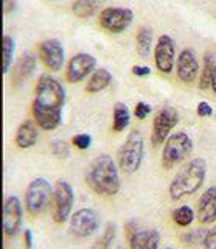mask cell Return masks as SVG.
<instances>
[{
	"label": "cell",
	"mask_w": 216,
	"mask_h": 249,
	"mask_svg": "<svg viewBox=\"0 0 216 249\" xmlns=\"http://www.w3.org/2000/svg\"><path fill=\"white\" fill-rule=\"evenodd\" d=\"M151 112V106L143 103V101H138V103L135 105V109H134V114L138 120H145L146 117H148V114Z\"/></svg>",
	"instance_id": "obj_31"
},
{
	"label": "cell",
	"mask_w": 216,
	"mask_h": 249,
	"mask_svg": "<svg viewBox=\"0 0 216 249\" xmlns=\"http://www.w3.org/2000/svg\"><path fill=\"white\" fill-rule=\"evenodd\" d=\"M86 182L100 196H114L120 192L118 168L109 154H101L94 159L86 171Z\"/></svg>",
	"instance_id": "obj_2"
},
{
	"label": "cell",
	"mask_w": 216,
	"mask_h": 249,
	"mask_svg": "<svg viewBox=\"0 0 216 249\" xmlns=\"http://www.w3.org/2000/svg\"><path fill=\"white\" fill-rule=\"evenodd\" d=\"M160 233L156 229H138L129 238L131 249H159Z\"/></svg>",
	"instance_id": "obj_18"
},
{
	"label": "cell",
	"mask_w": 216,
	"mask_h": 249,
	"mask_svg": "<svg viewBox=\"0 0 216 249\" xmlns=\"http://www.w3.org/2000/svg\"><path fill=\"white\" fill-rule=\"evenodd\" d=\"M205 235H207V229L199 228V229H193V231H190V232H187V233H183V235L181 237V240H182V243H183V245L196 246V245L204 243Z\"/></svg>",
	"instance_id": "obj_27"
},
{
	"label": "cell",
	"mask_w": 216,
	"mask_h": 249,
	"mask_svg": "<svg viewBox=\"0 0 216 249\" xmlns=\"http://www.w3.org/2000/svg\"><path fill=\"white\" fill-rule=\"evenodd\" d=\"M174 54H176V44L171 36L162 35L156 44L154 50V61L156 67L160 73H171L174 67Z\"/></svg>",
	"instance_id": "obj_13"
},
{
	"label": "cell",
	"mask_w": 216,
	"mask_h": 249,
	"mask_svg": "<svg viewBox=\"0 0 216 249\" xmlns=\"http://www.w3.org/2000/svg\"><path fill=\"white\" fill-rule=\"evenodd\" d=\"M117 249H125V248H121V246H118V248H117Z\"/></svg>",
	"instance_id": "obj_39"
},
{
	"label": "cell",
	"mask_w": 216,
	"mask_h": 249,
	"mask_svg": "<svg viewBox=\"0 0 216 249\" xmlns=\"http://www.w3.org/2000/svg\"><path fill=\"white\" fill-rule=\"evenodd\" d=\"M22 221H24V209H22L20 199L17 196H8L3 202V233L6 237L17 235Z\"/></svg>",
	"instance_id": "obj_11"
},
{
	"label": "cell",
	"mask_w": 216,
	"mask_h": 249,
	"mask_svg": "<svg viewBox=\"0 0 216 249\" xmlns=\"http://www.w3.org/2000/svg\"><path fill=\"white\" fill-rule=\"evenodd\" d=\"M53 192L51 184L44 178H36L28 184L25 190V206L27 212L32 215H39L47 210L50 202L53 199Z\"/></svg>",
	"instance_id": "obj_6"
},
{
	"label": "cell",
	"mask_w": 216,
	"mask_h": 249,
	"mask_svg": "<svg viewBox=\"0 0 216 249\" xmlns=\"http://www.w3.org/2000/svg\"><path fill=\"white\" fill-rule=\"evenodd\" d=\"M215 56L212 52H207L204 54V67L202 72H200L199 78V88L202 90H207L208 88H212V75H213V69H215Z\"/></svg>",
	"instance_id": "obj_23"
},
{
	"label": "cell",
	"mask_w": 216,
	"mask_h": 249,
	"mask_svg": "<svg viewBox=\"0 0 216 249\" xmlns=\"http://www.w3.org/2000/svg\"><path fill=\"white\" fill-rule=\"evenodd\" d=\"M198 115L199 117H210L212 114H213V109H212V106L208 105V103H205V101H200V103L198 105Z\"/></svg>",
	"instance_id": "obj_33"
},
{
	"label": "cell",
	"mask_w": 216,
	"mask_h": 249,
	"mask_svg": "<svg viewBox=\"0 0 216 249\" xmlns=\"http://www.w3.org/2000/svg\"><path fill=\"white\" fill-rule=\"evenodd\" d=\"M145 156V140L138 131H131L118 150V167L123 173L134 175L140 168Z\"/></svg>",
	"instance_id": "obj_4"
},
{
	"label": "cell",
	"mask_w": 216,
	"mask_h": 249,
	"mask_svg": "<svg viewBox=\"0 0 216 249\" xmlns=\"http://www.w3.org/2000/svg\"><path fill=\"white\" fill-rule=\"evenodd\" d=\"M50 150L58 159H67L68 156H70V145H68L66 140H61V139L53 140L50 143Z\"/></svg>",
	"instance_id": "obj_29"
},
{
	"label": "cell",
	"mask_w": 216,
	"mask_h": 249,
	"mask_svg": "<svg viewBox=\"0 0 216 249\" xmlns=\"http://www.w3.org/2000/svg\"><path fill=\"white\" fill-rule=\"evenodd\" d=\"M173 221L181 226V228H187L193 221H195V210L190 206H181L173 210Z\"/></svg>",
	"instance_id": "obj_26"
},
{
	"label": "cell",
	"mask_w": 216,
	"mask_h": 249,
	"mask_svg": "<svg viewBox=\"0 0 216 249\" xmlns=\"http://www.w3.org/2000/svg\"><path fill=\"white\" fill-rule=\"evenodd\" d=\"M34 70H36V56L30 52L22 53V56L17 59L16 64H14L13 84L16 86V88H19V86H22L32 78Z\"/></svg>",
	"instance_id": "obj_17"
},
{
	"label": "cell",
	"mask_w": 216,
	"mask_h": 249,
	"mask_svg": "<svg viewBox=\"0 0 216 249\" xmlns=\"http://www.w3.org/2000/svg\"><path fill=\"white\" fill-rule=\"evenodd\" d=\"M14 47H16V44H14L13 37L5 36L3 37V73L10 72V67L13 62V54H14Z\"/></svg>",
	"instance_id": "obj_28"
},
{
	"label": "cell",
	"mask_w": 216,
	"mask_h": 249,
	"mask_svg": "<svg viewBox=\"0 0 216 249\" xmlns=\"http://www.w3.org/2000/svg\"><path fill=\"white\" fill-rule=\"evenodd\" d=\"M66 100L64 88L51 75H42L36 84L33 100L34 122L44 131L56 129L63 122V106Z\"/></svg>",
	"instance_id": "obj_1"
},
{
	"label": "cell",
	"mask_w": 216,
	"mask_h": 249,
	"mask_svg": "<svg viewBox=\"0 0 216 249\" xmlns=\"http://www.w3.org/2000/svg\"><path fill=\"white\" fill-rule=\"evenodd\" d=\"M133 73H134L135 76L143 78V76L151 75V69H150V67H146V66H134V67H133Z\"/></svg>",
	"instance_id": "obj_35"
},
{
	"label": "cell",
	"mask_w": 216,
	"mask_h": 249,
	"mask_svg": "<svg viewBox=\"0 0 216 249\" xmlns=\"http://www.w3.org/2000/svg\"><path fill=\"white\" fill-rule=\"evenodd\" d=\"M72 143L80 148V150H87V148L92 145V136L90 134H76L72 139Z\"/></svg>",
	"instance_id": "obj_30"
},
{
	"label": "cell",
	"mask_w": 216,
	"mask_h": 249,
	"mask_svg": "<svg viewBox=\"0 0 216 249\" xmlns=\"http://www.w3.org/2000/svg\"><path fill=\"white\" fill-rule=\"evenodd\" d=\"M115 235H117V226L114 223H107V226L104 228L101 237L95 240V243L92 245L90 249H111Z\"/></svg>",
	"instance_id": "obj_25"
},
{
	"label": "cell",
	"mask_w": 216,
	"mask_h": 249,
	"mask_svg": "<svg viewBox=\"0 0 216 249\" xmlns=\"http://www.w3.org/2000/svg\"><path fill=\"white\" fill-rule=\"evenodd\" d=\"M97 67V59L89 53H78L68 61L66 69V78L68 83H80L90 75Z\"/></svg>",
	"instance_id": "obj_12"
},
{
	"label": "cell",
	"mask_w": 216,
	"mask_h": 249,
	"mask_svg": "<svg viewBox=\"0 0 216 249\" xmlns=\"http://www.w3.org/2000/svg\"><path fill=\"white\" fill-rule=\"evenodd\" d=\"M137 231H138V224H137L135 220H131V221H128V223L125 224V233H126L128 240H129L131 237H133Z\"/></svg>",
	"instance_id": "obj_34"
},
{
	"label": "cell",
	"mask_w": 216,
	"mask_h": 249,
	"mask_svg": "<svg viewBox=\"0 0 216 249\" xmlns=\"http://www.w3.org/2000/svg\"><path fill=\"white\" fill-rule=\"evenodd\" d=\"M179 123V114L174 107L165 106L154 117L152 132H151V143L152 146H160L166 142V139L171 136V131Z\"/></svg>",
	"instance_id": "obj_7"
},
{
	"label": "cell",
	"mask_w": 216,
	"mask_h": 249,
	"mask_svg": "<svg viewBox=\"0 0 216 249\" xmlns=\"http://www.w3.org/2000/svg\"><path fill=\"white\" fill-rule=\"evenodd\" d=\"M204 249H216V226L207 231V235L204 240Z\"/></svg>",
	"instance_id": "obj_32"
},
{
	"label": "cell",
	"mask_w": 216,
	"mask_h": 249,
	"mask_svg": "<svg viewBox=\"0 0 216 249\" xmlns=\"http://www.w3.org/2000/svg\"><path fill=\"white\" fill-rule=\"evenodd\" d=\"M212 89H213V92L216 93V66H215V69H213V75H212Z\"/></svg>",
	"instance_id": "obj_38"
},
{
	"label": "cell",
	"mask_w": 216,
	"mask_h": 249,
	"mask_svg": "<svg viewBox=\"0 0 216 249\" xmlns=\"http://www.w3.org/2000/svg\"><path fill=\"white\" fill-rule=\"evenodd\" d=\"M207 175V162L200 158L188 160L185 165L177 171L169 184V198L177 201L183 196L196 193L202 187Z\"/></svg>",
	"instance_id": "obj_3"
},
{
	"label": "cell",
	"mask_w": 216,
	"mask_h": 249,
	"mask_svg": "<svg viewBox=\"0 0 216 249\" xmlns=\"http://www.w3.org/2000/svg\"><path fill=\"white\" fill-rule=\"evenodd\" d=\"M195 150L191 137L187 132H174L171 134L166 142L164 143V151H162V165L165 168H173L177 163L187 160L190 154Z\"/></svg>",
	"instance_id": "obj_5"
},
{
	"label": "cell",
	"mask_w": 216,
	"mask_h": 249,
	"mask_svg": "<svg viewBox=\"0 0 216 249\" xmlns=\"http://www.w3.org/2000/svg\"><path fill=\"white\" fill-rule=\"evenodd\" d=\"M134 20V13L129 8L120 6H109L100 13L98 22L101 28H104L109 33H123Z\"/></svg>",
	"instance_id": "obj_9"
},
{
	"label": "cell",
	"mask_w": 216,
	"mask_h": 249,
	"mask_svg": "<svg viewBox=\"0 0 216 249\" xmlns=\"http://www.w3.org/2000/svg\"><path fill=\"white\" fill-rule=\"evenodd\" d=\"M24 241H25V248L27 249H32L33 248V231L32 229H27L24 233Z\"/></svg>",
	"instance_id": "obj_37"
},
{
	"label": "cell",
	"mask_w": 216,
	"mask_h": 249,
	"mask_svg": "<svg viewBox=\"0 0 216 249\" xmlns=\"http://www.w3.org/2000/svg\"><path fill=\"white\" fill-rule=\"evenodd\" d=\"M135 42H137V53L142 58H146L150 54L152 45V30L148 27H140L137 31Z\"/></svg>",
	"instance_id": "obj_22"
},
{
	"label": "cell",
	"mask_w": 216,
	"mask_h": 249,
	"mask_svg": "<svg viewBox=\"0 0 216 249\" xmlns=\"http://www.w3.org/2000/svg\"><path fill=\"white\" fill-rule=\"evenodd\" d=\"M198 220L202 224H212L216 221V187H208L200 195L198 202Z\"/></svg>",
	"instance_id": "obj_16"
},
{
	"label": "cell",
	"mask_w": 216,
	"mask_h": 249,
	"mask_svg": "<svg viewBox=\"0 0 216 249\" xmlns=\"http://www.w3.org/2000/svg\"><path fill=\"white\" fill-rule=\"evenodd\" d=\"M176 70L179 80L185 84L193 83L199 75V61L191 49H185L179 53L176 62Z\"/></svg>",
	"instance_id": "obj_15"
},
{
	"label": "cell",
	"mask_w": 216,
	"mask_h": 249,
	"mask_svg": "<svg viewBox=\"0 0 216 249\" xmlns=\"http://www.w3.org/2000/svg\"><path fill=\"white\" fill-rule=\"evenodd\" d=\"M64 47L58 39H47L39 45V59L51 72H58L64 66Z\"/></svg>",
	"instance_id": "obj_14"
},
{
	"label": "cell",
	"mask_w": 216,
	"mask_h": 249,
	"mask_svg": "<svg viewBox=\"0 0 216 249\" xmlns=\"http://www.w3.org/2000/svg\"><path fill=\"white\" fill-rule=\"evenodd\" d=\"M73 201L75 195L72 185L64 179H59L53 192V220L58 224H63L68 220L73 209Z\"/></svg>",
	"instance_id": "obj_8"
},
{
	"label": "cell",
	"mask_w": 216,
	"mask_h": 249,
	"mask_svg": "<svg viewBox=\"0 0 216 249\" xmlns=\"http://www.w3.org/2000/svg\"><path fill=\"white\" fill-rule=\"evenodd\" d=\"M112 81V75L107 69H98L92 73L90 80L86 86V92L89 93H97V92H101L103 89H106L107 86L111 84Z\"/></svg>",
	"instance_id": "obj_21"
},
{
	"label": "cell",
	"mask_w": 216,
	"mask_h": 249,
	"mask_svg": "<svg viewBox=\"0 0 216 249\" xmlns=\"http://www.w3.org/2000/svg\"><path fill=\"white\" fill-rule=\"evenodd\" d=\"M36 122L33 120H24L16 131V145L22 150L32 148L36 145L37 139H39V132H37Z\"/></svg>",
	"instance_id": "obj_19"
},
{
	"label": "cell",
	"mask_w": 216,
	"mask_h": 249,
	"mask_svg": "<svg viewBox=\"0 0 216 249\" xmlns=\"http://www.w3.org/2000/svg\"><path fill=\"white\" fill-rule=\"evenodd\" d=\"M104 2L106 0H75L72 5V11L76 18L89 19L100 11V8Z\"/></svg>",
	"instance_id": "obj_20"
},
{
	"label": "cell",
	"mask_w": 216,
	"mask_h": 249,
	"mask_svg": "<svg viewBox=\"0 0 216 249\" xmlns=\"http://www.w3.org/2000/svg\"><path fill=\"white\" fill-rule=\"evenodd\" d=\"M16 10V0H3V13L11 14Z\"/></svg>",
	"instance_id": "obj_36"
},
{
	"label": "cell",
	"mask_w": 216,
	"mask_h": 249,
	"mask_svg": "<svg viewBox=\"0 0 216 249\" xmlns=\"http://www.w3.org/2000/svg\"><path fill=\"white\" fill-rule=\"evenodd\" d=\"M100 216L94 209H80L70 216V233L76 238H87L98 231Z\"/></svg>",
	"instance_id": "obj_10"
},
{
	"label": "cell",
	"mask_w": 216,
	"mask_h": 249,
	"mask_svg": "<svg viewBox=\"0 0 216 249\" xmlns=\"http://www.w3.org/2000/svg\"><path fill=\"white\" fill-rule=\"evenodd\" d=\"M129 109L126 105L123 103H117L114 106V122H112V129L115 132H121L125 131L126 126L129 124Z\"/></svg>",
	"instance_id": "obj_24"
},
{
	"label": "cell",
	"mask_w": 216,
	"mask_h": 249,
	"mask_svg": "<svg viewBox=\"0 0 216 249\" xmlns=\"http://www.w3.org/2000/svg\"><path fill=\"white\" fill-rule=\"evenodd\" d=\"M165 249H173V248H165Z\"/></svg>",
	"instance_id": "obj_40"
}]
</instances>
